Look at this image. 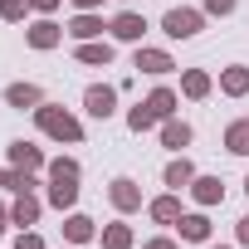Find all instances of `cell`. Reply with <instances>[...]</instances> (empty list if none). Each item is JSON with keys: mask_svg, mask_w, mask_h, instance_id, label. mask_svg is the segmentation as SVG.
Here are the masks:
<instances>
[{"mask_svg": "<svg viewBox=\"0 0 249 249\" xmlns=\"http://www.w3.org/2000/svg\"><path fill=\"white\" fill-rule=\"evenodd\" d=\"M147 215L157 220V225H176L186 210H181V196L176 191H166V196H157V200H147Z\"/></svg>", "mask_w": 249, "mask_h": 249, "instance_id": "e0dca14e", "label": "cell"}, {"mask_svg": "<svg viewBox=\"0 0 249 249\" xmlns=\"http://www.w3.org/2000/svg\"><path fill=\"white\" fill-rule=\"evenodd\" d=\"M30 5H35V10H39V15H54V10H59V5H64V0H30Z\"/></svg>", "mask_w": 249, "mask_h": 249, "instance_id": "1f68e13d", "label": "cell"}, {"mask_svg": "<svg viewBox=\"0 0 249 249\" xmlns=\"http://www.w3.org/2000/svg\"><path fill=\"white\" fill-rule=\"evenodd\" d=\"M142 249H181V244H176V239H171V234H152V239H147V244H142Z\"/></svg>", "mask_w": 249, "mask_h": 249, "instance_id": "4dcf8cb0", "label": "cell"}, {"mask_svg": "<svg viewBox=\"0 0 249 249\" xmlns=\"http://www.w3.org/2000/svg\"><path fill=\"white\" fill-rule=\"evenodd\" d=\"M39 215H44V200H39L35 191H25V196H15V200H10V225L30 230V225H39Z\"/></svg>", "mask_w": 249, "mask_h": 249, "instance_id": "9c48e42d", "label": "cell"}, {"mask_svg": "<svg viewBox=\"0 0 249 249\" xmlns=\"http://www.w3.org/2000/svg\"><path fill=\"white\" fill-rule=\"evenodd\" d=\"M10 166H20V171H35V176H39V171L49 166V157H44L35 142H10Z\"/></svg>", "mask_w": 249, "mask_h": 249, "instance_id": "7c38bea8", "label": "cell"}, {"mask_svg": "<svg viewBox=\"0 0 249 249\" xmlns=\"http://www.w3.org/2000/svg\"><path fill=\"white\" fill-rule=\"evenodd\" d=\"M132 69H137V73H147V78H166V73L176 69V59H171L166 49H152V44H137V54H132Z\"/></svg>", "mask_w": 249, "mask_h": 249, "instance_id": "5b68a950", "label": "cell"}, {"mask_svg": "<svg viewBox=\"0 0 249 249\" xmlns=\"http://www.w3.org/2000/svg\"><path fill=\"white\" fill-rule=\"evenodd\" d=\"M25 44H30V49H39V54H49V49H59V44H64V25H59V20H49V15H39V20L25 30Z\"/></svg>", "mask_w": 249, "mask_h": 249, "instance_id": "277c9868", "label": "cell"}, {"mask_svg": "<svg viewBox=\"0 0 249 249\" xmlns=\"http://www.w3.org/2000/svg\"><path fill=\"white\" fill-rule=\"evenodd\" d=\"M234 234H239V244H249V215L239 220V230H234Z\"/></svg>", "mask_w": 249, "mask_h": 249, "instance_id": "e575fe53", "label": "cell"}, {"mask_svg": "<svg viewBox=\"0 0 249 249\" xmlns=\"http://www.w3.org/2000/svg\"><path fill=\"white\" fill-rule=\"evenodd\" d=\"M107 35H112L117 44H142V35H147V15H137V10H117V15L107 20Z\"/></svg>", "mask_w": 249, "mask_h": 249, "instance_id": "3957f363", "label": "cell"}, {"mask_svg": "<svg viewBox=\"0 0 249 249\" xmlns=\"http://www.w3.org/2000/svg\"><path fill=\"white\" fill-rule=\"evenodd\" d=\"M103 30H107V20L98 15V10H78L69 25H64V35L73 39V44H88V39H103Z\"/></svg>", "mask_w": 249, "mask_h": 249, "instance_id": "52a82bcc", "label": "cell"}, {"mask_svg": "<svg viewBox=\"0 0 249 249\" xmlns=\"http://www.w3.org/2000/svg\"><path fill=\"white\" fill-rule=\"evenodd\" d=\"M161 181H166L171 191H191V181H196V166H191V157H181V152H176V157L166 161Z\"/></svg>", "mask_w": 249, "mask_h": 249, "instance_id": "9a60e30c", "label": "cell"}, {"mask_svg": "<svg viewBox=\"0 0 249 249\" xmlns=\"http://www.w3.org/2000/svg\"><path fill=\"white\" fill-rule=\"evenodd\" d=\"M30 10H35L30 0H0V20H5V25H20Z\"/></svg>", "mask_w": 249, "mask_h": 249, "instance_id": "83f0119b", "label": "cell"}, {"mask_svg": "<svg viewBox=\"0 0 249 249\" xmlns=\"http://www.w3.org/2000/svg\"><path fill=\"white\" fill-rule=\"evenodd\" d=\"M220 93H225V98H244V93H249V69H244V64L220 69Z\"/></svg>", "mask_w": 249, "mask_h": 249, "instance_id": "ffe728a7", "label": "cell"}, {"mask_svg": "<svg viewBox=\"0 0 249 249\" xmlns=\"http://www.w3.org/2000/svg\"><path fill=\"white\" fill-rule=\"evenodd\" d=\"M49 205L54 210H73L78 205V181H49Z\"/></svg>", "mask_w": 249, "mask_h": 249, "instance_id": "d4e9b609", "label": "cell"}, {"mask_svg": "<svg viewBox=\"0 0 249 249\" xmlns=\"http://www.w3.org/2000/svg\"><path fill=\"white\" fill-rule=\"evenodd\" d=\"M210 249H234V244H210Z\"/></svg>", "mask_w": 249, "mask_h": 249, "instance_id": "d590c367", "label": "cell"}, {"mask_svg": "<svg viewBox=\"0 0 249 249\" xmlns=\"http://www.w3.org/2000/svg\"><path fill=\"white\" fill-rule=\"evenodd\" d=\"M210 88H215V78H210L205 69H186V73H181V93H186V98L200 103V98H210Z\"/></svg>", "mask_w": 249, "mask_h": 249, "instance_id": "44dd1931", "label": "cell"}, {"mask_svg": "<svg viewBox=\"0 0 249 249\" xmlns=\"http://www.w3.org/2000/svg\"><path fill=\"white\" fill-rule=\"evenodd\" d=\"M98 244H103V249H132V244H137V234H132V225L112 220V225H103V230H98Z\"/></svg>", "mask_w": 249, "mask_h": 249, "instance_id": "d6986e66", "label": "cell"}, {"mask_svg": "<svg viewBox=\"0 0 249 249\" xmlns=\"http://www.w3.org/2000/svg\"><path fill=\"white\" fill-rule=\"evenodd\" d=\"M210 230H215V225H210V215H205V210H191V215H181V220H176V234H181L186 244H210Z\"/></svg>", "mask_w": 249, "mask_h": 249, "instance_id": "30bf717a", "label": "cell"}, {"mask_svg": "<svg viewBox=\"0 0 249 249\" xmlns=\"http://www.w3.org/2000/svg\"><path fill=\"white\" fill-rule=\"evenodd\" d=\"M44 176H49V181H78V176H83V166H78L73 157H54V161L44 166Z\"/></svg>", "mask_w": 249, "mask_h": 249, "instance_id": "484cf974", "label": "cell"}, {"mask_svg": "<svg viewBox=\"0 0 249 249\" xmlns=\"http://www.w3.org/2000/svg\"><path fill=\"white\" fill-rule=\"evenodd\" d=\"M35 127H39L44 137H54V142H69V147L83 142V122H78L69 107H54V103H39V107H35Z\"/></svg>", "mask_w": 249, "mask_h": 249, "instance_id": "6da1fadb", "label": "cell"}, {"mask_svg": "<svg viewBox=\"0 0 249 249\" xmlns=\"http://www.w3.org/2000/svg\"><path fill=\"white\" fill-rule=\"evenodd\" d=\"M98 239V220H88L83 210H69L64 215V244H88Z\"/></svg>", "mask_w": 249, "mask_h": 249, "instance_id": "8fae6325", "label": "cell"}, {"mask_svg": "<svg viewBox=\"0 0 249 249\" xmlns=\"http://www.w3.org/2000/svg\"><path fill=\"white\" fill-rule=\"evenodd\" d=\"M64 249H78V244H64Z\"/></svg>", "mask_w": 249, "mask_h": 249, "instance_id": "74e56055", "label": "cell"}, {"mask_svg": "<svg viewBox=\"0 0 249 249\" xmlns=\"http://www.w3.org/2000/svg\"><path fill=\"white\" fill-rule=\"evenodd\" d=\"M73 59L88 64V69H107V64H112V44H107V39H88V44L73 49Z\"/></svg>", "mask_w": 249, "mask_h": 249, "instance_id": "ac0fdd59", "label": "cell"}, {"mask_svg": "<svg viewBox=\"0 0 249 249\" xmlns=\"http://www.w3.org/2000/svg\"><path fill=\"white\" fill-rule=\"evenodd\" d=\"M0 186H5L10 196H25V191H35L39 181H35V171H20V166H5V171H0Z\"/></svg>", "mask_w": 249, "mask_h": 249, "instance_id": "cb8c5ba5", "label": "cell"}, {"mask_svg": "<svg viewBox=\"0 0 249 249\" xmlns=\"http://www.w3.org/2000/svg\"><path fill=\"white\" fill-rule=\"evenodd\" d=\"M142 103L157 112V122H166V117H176V103H181V98H176V88H152Z\"/></svg>", "mask_w": 249, "mask_h": 249, "instance_id": "7402d4cb", "label": "cell"}, {"mask_svg": "<svg viewBox=\"0 0 249 249\" xmlns=\"http://www.w3.org/2000/svg\"><path fill=\"white\" fill-rule=\"evenodd\" d=\"M83 107H88V117L107 122V117L117 112V88H112V83H88V88H83Z\"/></svg>", "mask_w": 249, "mask_h": 249, "instance_id": "8992f818", "label": "cell"}, {"mask_svg": "<svg viewBox=\"0 0 249 249\" xmlns=\"http://www.w3.org/2000/svg\"><path fill=\"white\" fill-rule=\"evenodd\" d=\"M191 142H196L191 122H181V117H166V122H161V147H166V152H186Z\"/></svg>", "mask_w": 249, "mask_h": 249, "instance_id": "4fadbf2b", "label": "cell"}, {"mask_svg": "<svg viewBox=\"0 0 249 249\" xmlns=\"http://www.w3.org/2000/svg\"><path fill=\"white\" fill-rule=\"evenodd\" d=\"M15 249H44V239H39L35 230H20V234H15Z\"/></svg>", "mask_w": 249, "mask_h": 249, "instance_id": "f546056e", "label": "cell"}, {"mask_svg": "<svg viewBox=\"0 0 249 249\" xmlns=\"http://www.w3.org/2000/svg\"><path fill=\"white\" fill-rule=\"evenodd\" d=\"M200 10H205V15H220V20H225V15H234V0H200Z\"/></svg>", "mask_w": 249, "mask_h": 249, "instance_id": "f1b7e54d", "label": "cell"}, {"mask_svg": "<svg viewBox=\"0 0 249 249\" xmlns=\"http://www.w3.org/2000/svg\"><path fill=\"white\" fill-rule=\"evenodd\" d=\"M5 230H10V205L0 200V234H5Z\"/></svg>", "mask_w": 249, "mask_h": 249, "instance_id": "836d02e7", "label": "cell"}, {"mask_svg": "<svg viewBox=\"0 0 249 249\" xmlns=\"http://www.w3.org/2000/svg\"><path fill=\"white\" fill-rule=\"evenodd\" d=\"M244 196H249V176H244Z\"/></svg>", "mask_w": 249, "mask_h": 249, "instance_id": "8d00e7d4", "label": "cell"}, {"mask_svg": "<svg viewBox=\"0 0 249 249\" xmlns=\"http://www.w3.org/2000/svg\"><path fill=\"white\" fill-rule=\"evenodd\" d=\"M107 200H112V210L132 215V210H142V186H137L132 176H112V186H107Z\"/></svg>", "mask_w": 249, "mask_h": 249, "instance_id": "ba28073f", "label": "cell"}, {"mask_svg": "<svg viewBox=\"0 0 249 249\" xmlns=\"http://www.w3.org/2000/svg\"><path fill=\"white\" fill-rule=\"evenodd\" d=\"M191 196H196L200 210H210V205L225 200V181H220V176H196V181H191Z\"/></svg>", "mask_w": 249, "mask_h": 249, "instance_id": "2e32d148", "label": "cell"}, {"mask_svg": "<svg viewBox=\"0 0 249 249\" xmlns=\"http://www.w3.org/2000/svg\"><path fill=\"white\" fill-rule=\"evenodd\" d=\"M117 5H127V0H117Z\"/></svg>", "mask_w": 249, "mask_h": 249, "instance_id": "f35d334b", "label": "cell"}, {"mask_svg": "<svg viewBox=\"0 0 249 249\" xmlns=\"http://www.w3.org/2000/svg\"><path fill=\"white\" fill-rule=\"evenodd\" d=\"M127 127H132V132H152V127H157V112H152L147 103H137V107L127 112Z\"/></svg>", "mask_w": 249, "mask_h": 249, "instance_id": "4316f807", "label": "cell"}, {"mask_svg": "<svg viewBox=\"0 0 249 249\" xmlns=\"http://www.w3.org/2000/svg\"><path fill=\"white\" fill-rule=\"evenodd\" d=\"M225 152L230 157H249V117H239V122L225 127Z\"/></svg>", "mask_w": 249, "mask_h": 249, "instance_id": "603a6c76", "label": "cell"}, {"mask_svg": "<svg viewBox=\"0 0 249 249\" xmlns=\"http://www.w3.org/2000/svg\"><path fill=\"white\" fill-rule=\"evenodd\" d=\"M5 103H10L15 112H25V107L35 112V107L44 103V88H39V83H10V88H5Z\"/></svg>", "mask_w": 249, "mask_h": 249, "instance_id": "5bb4252c", "label": "cell"}, {"mask_svg": "<svg viewBox=\"0 0 249 249\" xmlns=\"http://www.w3.org/2000/svg\"><path fill=\"white\" fill-rule=\"evenodd\" d=\"M205 30V10H191V5H171L161 15V35L166 39H196Z\"/></svg>", "mask_w": 249, "mask_h": 249, "instance_id": "7a4b0ae2", "label": "cell"}, {"mask_svg": "<svg viewBox=\"0 0 249 249\" xmlns=\"http://www.w3.org/2000/svg\"><path fill=\"white\" fill-rule=\"evenodd\" d=\"M69 5H73V10H98L103 0H69Z\"/></svg>", "mask_w": 249, "mask_h": 249, "instance_id": "d6a6232c", "label": "cell"}]
</instances>
